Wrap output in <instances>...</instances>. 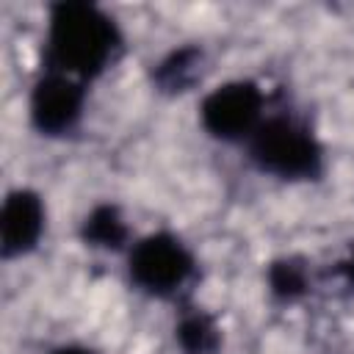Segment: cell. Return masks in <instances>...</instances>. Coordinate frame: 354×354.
Instances as JSON below:
<instances>
[{"mask_svg": "<svg viewBox=\"0 0 354 354\" xmlns=\"http://www.w3.org/2000/svg\"><path fill=\"white\" fill-rule=\"evenodd\" d=\"M266 97L254 80H230L205 94L199 122L218 141H246L263 122Z\"/></svg>", "mask_w": 354, "mask_h": 354, "instance_id": "obj_4", "label": "cell"}, {"mask_svg": "<svg viewBox=\"0 0 354 354\" xmlns=\"http://www.w3.org/2000/svg\"><path fill=\"white\" fill-rule=\"evenodd\" d=\"M122 50V30L111 14L86 0L50 6L44 33V69L75 80L100 77Z\"/></svg>", "mask_w": 354, "mask_h": 354, "instance_id": "obj_1", "label": "cell"}, {"mask_svg": "<svg viewBox=\"0 0 354 354\" xmlns=\"http://www.w3.org/2000/svg\"><path fill=\"white\" fill-rule=\"evenodd\" d=\"M53 354H97V351L86 348V346H77V343H69V346H58Z\"/></svg>", "mask_w": 354, "mask_h": 354, "instance_id": "obj_12", "label": "cell"}, {"mask_svg": "<svg viewBox=\"0 0 354 354\" xmlns=\"http://www.w3.org/2000/svg\"><path fill=\"white\" fill-rule=\"evenodd\" d=\"M86 108V83L44 69L30 88L28 116L39 136L58 138L77 127Z\"/></svg>", "mask_w": 354, "mask_h": 354, "instance_id": "obj_5", "label": "cell"}, {"mask_svg": "<svg viewBox=\"0 0 354 354\" xmlns=\"http://www.w3.org/2000/svg\"><path fill=\"white\" fill-rule=\"evenodd\" d=\"M80 241L91 249L102 252H122L130 243V227L122 210L111 202L94 205L80 221Z\"/></svg>", "mask_w": 354, "mask_h": 354, "instance_id": "obj_8", "label": "cell"}, {"mask_svg": "<svg viewBox=\"0 0 354 354\" xmlns=\"http://www.w3.org/2000/svg\"><path fill=\"white\" fill-rule=\"evenodd\" d=\"M335 271H337V274L346 279V285L354 290V249H351V254H348L346 260H340V263H337V268H335Z\"/></svg>", "mask_w": 354, "mask_h": 354, "instance_id": "obj_11", "label": "cell"}, {"mask_svg": "<svg viewBox=\"0 0 354 354\" xmlns=\"http://www.w3.org/2000/svg\"><path fill=\"white\" fill-rule=\"evenodd\" d=\"M252 166L277 180H318L324 174V147L315 133L293 113L263 116L246 138Z\"/></svg>", "mask_w": 354, "mask_h": 354, "instance_id": "obj_2", "label": "cell"}, {"mask_svg": "<svg viewBox=\"0 0 354 354\" xmlns=\"http://www.w3.org/2000/svg\"><path fill=\"white\" fill-rule=\"evenodd\" d=\"M174 340L183 354H216L221 346V332L207 313L196 307H185L177 318Z\"/></svg>", "mask_w": 354, "mask_h": 354, "instance_id": "obj_9", "label": "cell"}, {"mask_svg": "<svg viewBox=\"0 0 354 354\" xmlns=\"http://www.w3.org/2000/svg\"><path fill=\"white\" fill-rule=\"evenodd\" d=\"M196 260L194 252L174 232H149L130 243L127 249V277L130 282L158 299L174 296L191 277Z\"/></svg>", "mask_w": 354, "mask_h": 354, "instance_id": "obj_3", "label": "cell"}, {"mask_svg": "<svg viewBox=\"0 0 354 354\" xmlns=\"http://www.w3.org/2000/svg\"><path fill=\"white\" fill-rule=\"evenodd\" d=\"M47 207L44 199L30 188L8 191L0 210V252L6 260L33 252L44 235Z\"/></svg>", "mask_w": 354, "mask_h": 354, "instance_id": "obj_6", "label": "cell"}, {"mask_svg": "<svg viewBox=\"0 0 354 354\" xmlns=\"http://www.w3.org/2000/svg\"><path fill=\"white\" fill-rule=\"evenodd\" d=\"M266 285L279 304H293L307 296L310 271L301 257H277L266 268Z\"/></svg>", "mask_w": 354, "mask_h": 354, "instance_id": "obj_10", "label": "cell"}, {"mask_svg": "<svg viewBox=\"0 0 354 354\" xmlns=\"http://www.w3.org/2000/svg\"><path fill=\"white\" fill-rule=\"evenodd\" d=\"M202 64H205V50L199 44L174 47L155 64L152 83L163 94H183L202 77Z\"/></svg>", "mask_w": 354, "mask_h": 354, "instance_id": "obj_7", "label": "cell"}]
</instances>
